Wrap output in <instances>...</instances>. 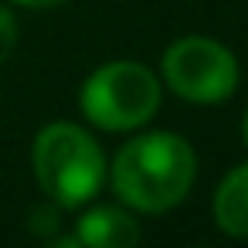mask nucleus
<instances>
[{"label":"nucleus","mask_w":248,"mask_h":248,"mask_svg":"<svg viewBox=\"0 0 248 248\" xmlns=\"http://www.w3.org/2000/svg\"><path fill=\"white\" fill-rule=\"evenodd\" d=\"M241 140H245V146H248V109H245V119H241Z\"/></svg>","instance_id":"obj_10"},{"label":"nucleus","mask_w":248,"mask_h":248,"mask_svg":"<svg viewBox=\"0 0 248 248\" xmlns=\"http://www.w3.org/2000/svg\"><path fill=\"white\" fill-rule=\"evenodd\" d=\"M17 45V21L7 7H0V62H7Z\"/></svg>","instance_id":"obj_8"},{"label":"nucleus","mask_w":248,"mask_h":248,"mask_svg":"<svg viewBox=\"0 0 248 248\" xmlns=\"http://www.w3.org/2000/svg\"><path fill=\"white\" fill-rule=\"evenodd\" d=\"M214 221L231 238H248V163H238L214 190Z\"/></svg>","instance_id":"obj_6"},{"label":"nucleus","mask_w":248,"mask_h":248,"mask_svg":"<svg viewBox=\"0 0 248 248\" xmlns=\"http://www.w3.org/2000/svg\"><path fill=\"white\" fill-rule=\"evenodd\" d=\"M78 106L82 116L106 133L140 129L160 109V82L140 62H109L85 78Z\"/></svg>","instance_id":"obj_3"},{"label":"nucleus","mask_w":248,"mask_h":248,"mask_svg":"<svg viewBox=\"0 0 248 248\" xmlns=\"http://www.w3.org/2000/svg\"><path fill=\"white\" fill-rule=\"evenodd\" d=\"M28 228H31V234L51 241L55 231H58V204H38V207L28 214Z\"/></svg>","instance_id":"obj_7"},{"label":"nucleus","mask_w":248,"mask_h":248,"mask_svg":"<svg viewBox=\"0 0 248 248\" xmlns=\"http://www.w3.org/2000/svg\"><path fill=\"white\" fill-rule=\"evenodd\" d=\"M14 4H21V7H62L65 4V0H14Z\"/></svg>","instance_id":"obj_9"},{"label":"nucleus","mask_w":248,"mask_h":248,"mask_svg":"<svg viewBox=\"0 0 248 248\" xmlns=\"http://www.w3.org/2000/svg\"><path fill=\"white\" fill-rule=\"evenodd\" d=\"M163 82L187 102H224L238 89V62L214 38H180L163 51Z\"/></svg>","instance_id":"obj_4"},{"label":"nucleus","mask_w":248,"mask_h":248,"mask_svg":"<svg viewBox=\"0 0 248 248\" xmlns=\"http://www.w3.org/2000/svg\"><path fill=\"white\" fill-rule=\"evenodd\" d=\"M34 177L58 207H82L106 180V156L99 143L75 123H51L38 133L31 150Z\"/></svg>","instance_id":"obj_2"},{"label":"nucleus","mask_w":248,"mask_h":248,"mask_svg":"<svg viewBox=\"0 0 248 248\" xmlns=\"http://www.w3.org/2000/svg\"><path fill=\"white\" fill-rule=\"evenodd\" d=\"M197 177V156L177 133H143L126 140L112 160V187L123 204L163 214L177 207Z\"/></svg>","instance_id":"obj_1"},{"label":"nucleus","mask_w":248,"mask_h":248,"mask_svg":"<svg viewBox=\"0 0 248 248\" xmlns=\"http://www.w3.org/2000/svg\"><path fill=\"white\" fill-rule=\"evenodd\" d=\"M140 238V221L112 204L92 207L75 221V241L82 248H133Z\"/></svg>","instance_id":"obj_5"}]
</instances>
